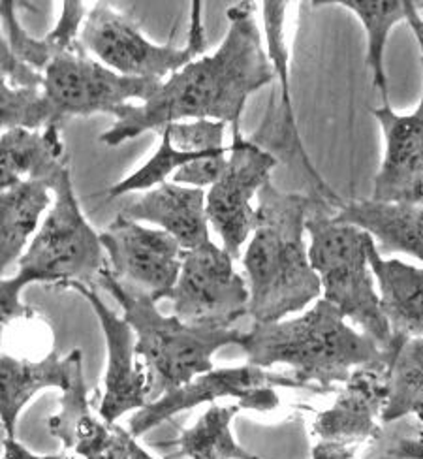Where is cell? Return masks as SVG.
<instances>
[{"label": "cell", "instance_id": "1f68e13d", "mask_svg": "<svg viewBox=\"0 0 423 459\" xmlns=\"http://www.w3.org/2000/svg\"><path fill=\"white\" fill-rule=\"evenodd\" d=\"M3 446H4V457L3 459H65V454L59 455H38L32 454L29 448H25L17 438L4 437L3 438Z\"/></svg>", "mask_w": 423, "mask_h": 459}, {"label": "cell", "instance_id": "cb8c5ba5", "mask_svg": "<svg viewBox=\"0 0 423 459\" xmlns=\"http://www.w3.org/2000/svg\"><path fill=\"white\" fill-rule=\"evenodd\" d=\"M241 409L239 403L209 407L194 426L181 431L179 454L188 459H262L239 446L232 433V422Z\"/></svg>", "mask_w": 423, "mask_h": 459}, {"label": "cell", "instance_id": "f1b7e54d", "mask_svg": "<svg viewBox=\"0 0 423 459\" xmlns=\"http://www.w3.org/2000/svg\"><path fill=\"white\" fill-rule=\"evenodd\" d=\"M228 155L229 145L224 151L217 152V155H209L205 159L190 162L176 171V176L171 178V183L194 188L213 186L224 176V171L228 168Z\"/></svg>", "mask_w": 423, "mask_h": 459}, {"label": "cell", "instance_id": "d6986e66", "mask_svg": "<svg viewBox=\"0 0 423 459\" xmlns=\"http://www.w3.org/2000/svg\"><path fill=\"white\" fill-rule=\"evenodd\" d=\"M333 219L365 230L378 241L382 251L405 253L423 262V202L352 200L344 202Z\"/></svg>", "mask_w": 423, "mask_h": 459}, {"label": "cell", "instance_id": "3957f363", "mask_svg": "<svg viewBox=\"0 0 423 459\" xmlns=\"http://www.w3.org/2000/svg\"><path fill=\"white\" fill-rule=\"evenodd\" d=\"M237 347L251 366L267 369L282 363L294 369L306 390L328 394L344 385L365 363L386 358L388 351L346 324L342 313L324 298L292 320L255 324L243 332Z\"/></svg>", "mask_w": 423, "mask_h": 459}, {"label": "cell", "instance_id": "ac0fdd59", "mask_svg": "<svg viewBox=\"0 0 423 459\" xmlns=\"http://www.w3.org/2000/svg\"><path fill=\"white\" fill-rule=\"evenodd\" d=\"M80 371H83V352L70 351L65 358L53 351L40 361L13 358L3 352V429L4 437L15 438L17 420L29 401L46 388L68 390Z\"/></svg>", "mask_w": 423, "mask_h": 459}, {"label": "cell", "instance_id": "30bf717a", "mask_svg": "<svg viewBox=\"0 0 423 459\" xmlns=\"http://www.w3.org/2000/svg\"><path fill=\"white\" fill-rule=\"evenodd\" d=\"M386 351V358L356 368L335 403L318 414L313 426V459H356L359 446L378 441V420L390 397L393 342Z\"/></svg>", "mask_w": 423, "mask_h": 459}, {"label": "cell", "instance_id": "4fadbf2b", "mask_svg": "<svg viewBox=\"0 0 423 459\" xmlns=\"http://www.w3.org/2000/svg\"><path fill=\"white\" fill-rule=\"evenodd\" d=\"M277 166L279 160L273 155L243 138L239 125L232 126L228 168L209 190L207 217L222 239V248L234 260L239 258L243 243L256 228L253 196L272 181V171Z\"/></svg>", "mask_w": 423, "mask_h": 459}, {"label": "cell", "instance_id": "ffe728a7", "mask_svg": "<svg viewBox=\"0 0 423 459\" xmlns=\"http://www.w3.org/2000/svg\"><path fill=\"white\" fill-rule=\"evenodd\" d=\"M0 160H3V176H0L3 190L22 181H40L49 186L68 166L61 126L4 130L0 138Z\"/></svg>", "mask_w": 423, "mask_h": 459}, {"label": "cell", "instance_id": "9c48e42d", "mask_svg": "<svg viewBox=\"0 0 423 459\" xmlns=\"http://www.w3.org/2000/svg\"><path fill=\"white\" fill-rule=\"evenodd\" d=\"M263 27L267 38V56L275 70V87L272 91L263 121L251 138L253 143L273 155L279 162L290 164L305 178L313 196L328 202L337 212L344 205V200L335 190L322 179L318 169L306 155L303 140L299 136V128L296 121V111L292 106L290 92V72H288V46L284 36V19H286V3L267 0L262 4Z\"/></svg>", "mask_w": 423, "mask_h": 459}, {"label": "cell", "instance_id": "d4e9b609", "mask_svg": "<svg viewBox=\"0 0 423 459\" xmlns=\"http://www.w3.org/2000/svg\"><path fill=\"white\" fill-rule=\"evenodd\" d=\"M423 411V337H393L390 363V397L382 412L384 424H393Z\"/></svg>", "mask_w": 423, "mask_h": 459}, {"label": "cell", "instance_id": "f546056e", "mask_svg": "<svg viewBox=\"0 0 423 459\" xmlns=\"http://www.w3.org/2000/svg\"><path fill=\"white\" fill-rule=\"evenodd\" d=\"M0 65H3V83L12 89H42L46 74L38 72L25 63L17 61L6 46L0 44Z\"/></svg>", "mask_w": 423, "mask_h": 459}, {"label": "cell", "instance_id": "7402d4cb", "mask_svg": "<svg viewBox=\"0 0 423 459\" xmlns=\"http://www.w3.org/2000/svg\"><path fill=\"white\" fill-rule=\"evenodd\" d=\"M49 186L40 181H22L0 196V264L6 272L23 255L27 239L51 204Z\"/></svg>", "mask_w": 423, "mask_h": 459}, {"label": "cell", "instance_id": "2e32d148", "mask_svg": "<svg viewBox=\"0 0 423 459\" xmlns=\"http://www.w3.org/2000/svg\"><path fill=\"white\" fill-rule=\"evenodd\" d=\"M423 72V40L414 34ZM373 115L382 126L386 151L373 186V200L388 204L423 202V89L414 113L399 115L390 104L375 108Z\"/></svg>", "mask_w": 423, "mask_h": 459}, {"label": "cell", "instance_id": "7c38bea8", "mask_svg": "<svg viewBox=\"0 0 423 459\" xmlns=\"http://www.w3.org/2000/svg\"><path fill=\"white\" fill-rule=\"evenodd\" d=\"M277 386L305 388L294 377L265 371L251 363L239 368L211 369L190 380L188 385L152 401L145 409L134 412L128 422V431L138 438L183 411L228 397L237 399V403L248 411H275L281 403L275 392Z\"/></svg>", "mask_w": 423, "mask_h": 459}, {"label": "cell", "instance_id": "8fae6325", "mask_svg": "<svg viewBox=\"0 0 423 459\" xmlns=\"http://www.w3.org/2000/svg\"><path fill=\"white\" fill-rule=\"evenodd\" d=\"M168 299L173 315L196 326L232 328L248 315V282L234 270V258L209 241L185 253L177 284Z\"/></svg>", "mask_w": 423, "mask_h": 459}, {"label": "cell", "instance_id": "5bb4252c", "mask_svg": "<svg viewBox=\"0 0 423 459\" xmlns=\"http://www.w3.org/2000/svg\"><path fill=\"white\" fill-rule=\"evenodd\" d=\"M111 273L126 289L166 299L177 284L185 248L164 230L145 228L119 213L100 234Z\"/></svg>", "mask_w": 423, "mask_h": 459}, {"label": "cell", "instance_id": "5b68a950", "mask_svg": "<svg viewBox=\"0 0 423 459\" xmlns=\"http://www.w3.org/2000/svg\"><path fill=\"white\" fill-rule=\"evenodd\" d=\"M99 284L121 305L123 318L136 333V352L149 378V403L215 369L213 354L239 344L243 337L236 328L196 326L176 315L164 316L155 299L126 289L109 267H104Z\"/></svg>", "mask_w": 423, "mask_h": 459}, {"label": "cell", "instance_id": "484cf974", "mask_svg": "<svg viewBox=\"0 0 423 459\" xmlns=\"http://www.w3.org/2000/svg\"><path fill=\"white\" fill-rule=\"evenodd\" d=\"M226 149V147H224ZM203 151V152H186V151H179L173 147L171 140L166 132H162V142L159 151L152 155L138 171H134L132 176H128L126 179L119 181L117 185H113L108 190L109 198H117L123 196L126 193H138V190H151L162 183H166L168 176H176V171L181 169L183 166L205 159L209 155H217V152L224 151Z\"/></svg>", "mask_w": 423, "mask_h": 459}, {"label": "cell", "instance_id": "83f0119b", "mask_svg": "<svg viewBox=\"0 0 423 459\" xmlns=\"http://www.w3.org/2000/svg\"><path fill=\"white\" fill-rule=\"evenodd\" d=\"M226 123L219 121H192V123H171L162 128L173 147L186 152H203L224 149L222 138Z\"/></svg>", "mask_w": 423, "mask_h": 459}, {"label": "cell", "instance_id": "d6a6232c", "mask_svg": "<svg viewBox=\"0 0 423 459\" xmlns=\"http://www.w3.org/2000/svg\"><path fill=\"white\" fill-rule=\"evenodd\" d=\"M407 22L414 34L421 36L423 40V3H410L409 0V13H407Z\"/></svg>", "mask_w": 423, "mask_h": 459}, {"label": "cell", "instance_id": "6da1fadb", "mask_svg": "<svg viewBox=\"0 0 423 459\" xmlns=\"http://www.w3.org/2000/svg\"><path fill=\"white\" fill-rule=\"evenodd\" d=\"M226 17L229 29L220 48L169 75L147 102L121 108L102 143L117 147L185 119L239 125L248 97L275 82V70L262 46L255 4L239 3Z\"/></svg>", "mask_w": 423, "mask_h": 459}, {"label": "cell", "instance_id": "277c9868", "mask_svg": "<svg viewBox=\"0 0 423 459\" xmlns=\"http://www.w3.org/2000/svg\"><path fill=\"white\" fill-rule=\"evenodd\" d=\"M49 190L55 193V204L40 232L19 258L17 273L0 284V320L4 326L15 318L34 316V311L22 301L29 284L56 282L59 289L68 282L92 286L108 267L100 234L94 232L82 213L68 166L53 179Z\"/></svg>", "mask_w": 423, "mask_h": 459}, {"label": "cell", "instance_id": "44dd1931", "mask_svg": "<svg viewBox=\"0 0 423 459\" xmlns=\"http://www.w3.org/2000/svg\"><path fill=\"white\" fill-rule=\"evenodd\" d=\"M369 264L392 335L405 341L423 337V267L384 260L375 239L369 243Z\"/></svg>", "mask_w": 423, "mask_h": 459}, {"label": "cell", "instance_id": "e0dca14e", "mask_svg": "<svg viewBox=\"0 0 423 459\" xmlns=\"http://www.w3.org/2000/svg\"><path fill=\"white\" fill-rule=\"evenodd\" d=\"M121 213L132 221L159 224L181 243L185 251L211 241L207 196L202 188L166 181L147 190L138 200H132Z\"/></svg>", "mask_w": 423, "mask_h": 459}, {"label": "cell", "instance_id": "4dcf8cb0", "mask_svg": "<svg viewBox=\"0 0 423 459\" xmlns=\"http://www.w3.org/2000/svg\"><path fill=\"white\" fill-rule=\"evenodd\" d=\"M419 422H423V411L418 414ZM369 454L384 455L393 459H423V435L419 437H386L380 435L378 441L371 445Z\"/></svg>", "mask_w": 423, "mask_h": 459}, {"label": "cell", "instance_id": "4316f807", "mask_svg": "<svg viewBox=\"0 0 423 459\" xmlns=\"http://www.w3.org/2000/svg\"><path fill=\"white\" fill-rule=\"evenodd\" d=\"M17 4L12 0H4L0 4V22H3V46L8 48V51L15 56L17 61L25 63L27 66L46 74L47 66L56 59V56L65 55L59 46H56L49 34L44 38L30 36L23 25L19 23Z\"/></svg>", "mask_w": 423, "mask_h": 459}, {"label": "cell", "instance_id": "603a6c76", "mask_svg": "<svg viewBox=\"0 0 423 459\" xmlns=\"http://www.w3.org/2000/svg\"><path fill=\"white\" fill-rule=\"evenodd\" d=\"M339 4L354 12L367 32V68L373 74V85L380 91L384 104L388 102V75L384 70V51L392 29L407 19L409 0H328L313 3V6Z\"/></svg>", "mask_w": 423, "mask_h": 459}, {"label": "cell", "instance_id": "836d02e7", "mask_svg": "<svg viewBox=\"0 0 423 459\" xmlns=\"http://www.w3.org/2000/svg\"><path fill=\"white\" fill-rule=\"evenodd\" d=\"M134 459H155L138 441L134 445Z\"/></svg>", "mask_w": 423, "mask_h": 459}, {"label": "cell", "instance_id": "7a4b0ae2", "mask_svg": "<svg viewBox=\"0 0 423 459\" xmlns=\"http://www.w3.org/2000/svg\"><path fill=\"white\" fill-rule=\"evenodd\" d=\"M322 204L328 202L309 193H282L272 181L258 193L256 228L243 256L251 292L248 316L255 324L281 322L322 294L303 238L306 219Z\"/></svg>", "mask_w": 423, "mask_h": 459}, {"label": "cell", "instance_id": "e575fe53", "mask_svg": "<svg viewBox=\"0 0 423 459\" xmlns=\"http://www.w3.org/2000/svg\"><path fill=\"white\" fill-rule=\"evenodd\" d=\"M363 459H393V457H384V455H373V454H367Z\"/></svg>", "mask_w": 423, "mask_h": 459}, {"label": "cell", "instance_id": "ba28073f", "mask_svg": "<svg viewBox=\"0 0 423 459\" xmlns=\"http://www.w3.org/2000/svg\"><path fill=\"white\" fill-rule=\"evenodd\" d=\"M162 82L126 78L104 66L83 49L82 44L56 56L46 70L42 87L51 125L70 117H89L94 113L117 115L130 100L147 102Z\"/></svg>", "mask_w": 423, "mask_h": 459}, {"label": "cell", "instance_id": "9a60e30c", "mask_svg": "<svg viewBox=\"0 0 423 459\" xmlns=\"http://www.w3.org/2000/svg\"><path fill=\"white\" fill-rule=\"evenodd\" d=\"M63 289L75 290L92 307L108 344V369L104 377V395L99 414L109 424L128 412H138L149 405L147 369L136 361V333L130 324L115 315L92 286L68 282Z\"/></svg>", "mask_w": 423, "mask_h": 459}, {"label": "cell", "instance_id": "52a82bcc", "mask_svg": "<svg viewBox=\"0 0 423 459\" xmlns=\"http://www.w3.org/2000/svg\"><path fill=\"white\" fill-rule=\"evenodd\" d=\"M80 44L96 61L126 78L162 82L168 74L173 75L194 63L196 56L205 51L202 3H192L185 48L152 44L132 19L106 3L94 4L91 10Z\"/></svg>", "mask_w": 423, "mask_h": 459}, {"label": "cell", "instance_id": "8992f818", "mask_svg": "<svg viewBox=\"0 0 423 459\" xmlns=\"http://www.w3.org/2000/svg\"><path fill=\"white\" fill-rule=\"evenodd\" d=\"M335 213L337 209L322 204L306 219V232L311 236L309 256L320 277L324 299L386 351L393 335L375 290V273L369 264L373 236L354 224L337 222Z\"/></svg>", "mask_w": 423, "mask_h": 459}]
</instances>
